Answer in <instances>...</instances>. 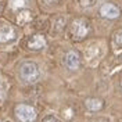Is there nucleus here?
Listing matches in <instances>:
<instances>
[{
    "instance_id": "obj_1",
    "label": "nucleus",
    "mask_w": 122,
    "mask_h": 122,
    "mask_svg": "<svg viewBox=\"0 0 122 122\" xmlns=\"http://www.w3.org/2000/svg\"><path fill=\"white\" fill-rule=\"evenodd\" d=\"M20 75L25 83H36L40 78V69L35 62H24L20 68Z\"/></svg>"
},
{
    "instance_id": "obj_2",
    "label": "nucleus",
    "mask_w": 122,
    "mask_h": 122,
    "mask_svg": "<svg viewBox=\"0 0 122 122\" xmlns=\"http://www.w3.org/2000/svg\"><path fill=\"white\" fill-rule=\"evenodd\" d=\"M15 114L21 122H35L36 121V110L28 104H18L15 107Z\"/></svg>"
},
{
    "instance_id": "obj_3",
    "label": "nucleus",
    "mask_w": 122,
    "mask_h": 122,
    "mask_svg": "<svg viewBox=\"0 0 122 122\" xmlns=\"http://www.w3.org/2000/svg\"><path fill=\"white\" fill-rule=\"evenodd\" d=\"M71 33H72V36L78 40H81V39H83L87 33H89V22L83 20V18H78L75 20L72 25H71Z\"/></svg>"
},
{
    "instance_id": "obj_4",
    "label": "nucleus",
    "mask_w": 122,
    "mask_h": 122,
    "mask_svg": "<svg viewBox=\"0 0 122 122\" xmlns=\"http://www.w3.org/2000/svg\"><path fill=\"white\" fill-rule=\"evenodd\" d=\"M17 38L15 29L7 22H0V43H11Z\"/></svg>"
},
{
    "instance_id": "obj_5",
    "label": "nucleus",
    "mask_w": 122,
    "mask_h": 122,
    "mask_svg": "<svg viewBox=\"0 0 122 122\" xmlns=\"http://www.w3.org/2000/svg\"><path fill=\"white\" fill-rule=\"evenodd\" d=\"M100 14L104 18H108V20H114V18H118L119 14H121V10L117 7L112 3H104L101 8H100Z\"/></svg>"
},
{
    "instance_id": "obj_6",
    "label": "nucleus",
    "mask_w": 122,
    "mask_h": 122,
    "mask_svg": "<svg viewBox=\"0 0 122 122\" xmlns=\"http://www.w3.org/2000/svg\"><path fill=\"white\" fill-rule=\"evenodd\" d=\"M46 46V39L42 35H32L28 42H26V47L30 50H40Z\"/></svg>"
},
{
    "instance_id": "obj_7",
    "label": "nucleus",
    "mask_w": 122,
    "mask_h": 122,
    "mask_svg": "<svg viewBox=\"0 0 122 122\" xmlns=\"http://www.w3.org/2000/svg\"><path fill=\"white\" fill-rule=\"evenodd\" d=\"M81 64V57L76 51H68L65 54V65L69 69H78Z\"/></svg>"
},
{
    "instance_id": "obj_8",
    "label": "nucleus",
    "mask_w": 122,
    "mask_h": 122,
    "mask_svg": "<svg viewBox=\"0 0 122 122\" xmlns=\"http://www.w3.org/2000/svg\"><path fill=\"white\" fill-rule=\"evenodd\" d=\"M86 107L90 111H99L100 108L103 107V101L99 99H87L86 100Z\"/></svg>"
},
{
    "instance_id": "obj_9",
    "label": "nucleus",
    "mask_w": 122,
    "mask_h": 122,
    "mask_svg": "<svg viewBox=\"0 0 122 122\" xmlns=\"http://www.w3.org/2000/svg\"><path fill=\"white\" fill-rule=\"evenodd\" d=\"M112 47L115 50H122V29L114 32V35H112Z\"/></svg>"
},
{
    "instance_id": "obj_10",
    "label": "nucleus",
    "mask_w": 122,
    "mask_h": 122,
    "mask_svg": "<svg viewBox=\"0 0 122 122\" xmlns=\"http://www.w3.org/2000/svg\"><path fill=\"white\" fill-rule=\"evenodd\" d=\"M30 18H32V15L28 10H25V11H20L18 14H17V22L20 24V25H24V24L29 22Z\"/></svg>"
},
{
    "instance_id": "obj_11",
    "label": "nucleus",
    "mask_w": 122,
    "mask_h": 122,
    "mask_svg": "<svg viewBox=\"0 0 122 122\" xmlns=\"http://www.w3.org/2000/svg\"><path fill=\"white\" fill-rule=\"evenodd\" d=\"M79 4L85 8H89V7H93L96 4V0H79Z\"/></svg>"
},
{
    "instance_id": "obj_12",
    "label": "nucleus",
    "mask_w": 122,
    "mask_h": 122,
    "mask_svg": "<svg viewBox=\"0 0 122 122\" xmlns=\"http://www.w3.org/2000/svg\"><path fill=\"white\" fill-rule=\"evenodd\" d=\"M43 122H60V121L57 118H54V117H47V118L43 119Z\"/></svg>"
},
{
    "instance_id": "obj_13",
    "label": "nucleus",
    "mask_w": 122,
    "mask_h": 122,
    "mask_svg": "<svg viewBox=\"0 0 122 122\" xmlns=\"http://www.w3.org/2000/svg\"><path fill=\"white\" fill-rule=\"evenodd\" d=\"M46 3H54V1H57V0H45Z\"/></svg>"
},
{
    "instance_id": "obj_14",
    "label": "nucleus",
    "mask_w": 122,
    "mask_h": 122,
    "mask_svg": "<svg viewBox=\"0 0 122 122\" xmlns=\"http://www.w3.org/2000/svg\"><path fill=\"white\" fill-rule=\"evenodd\" d=\"M92 122H106V121H103V119H99V121H92Z\"/></svg>"
}]
</instances>
